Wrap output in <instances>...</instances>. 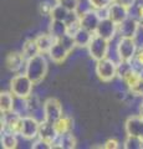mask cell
Listing matches in <instances>:
<instances>
[{"instance_id":"32","label":"cell","mask_w":143,"mask_h":149,"mask_svg":"<svg viewBox=\"0 0 143 149\" xmlns=\"http://www.w3.org/2000/svg\"><path fill=\"white\" fill-rule=\"evenodd\" d=\"M118 144L119 143H118L117 139H108V141L103 144V148L105 149H117Z\"/></svg>"},{"instance_id":"20","label":"cell","mask_w":143,"mask_h":149,"mask_svg":"<svg viewBox=\"0 0 143 149\" xmlns=\"http://www.w3.org/2000/svg\"><path fill=\"white\" fill-rule=\"evenodd\" d=\"M49 32L55 37V40H59L60 37H62L63 35L67 34L66 22L61 21V20H55V19H51V22H50V26H49Z\"/></svg>"},{"instance_id":"24","label":"cell","mask_w":143,"mask_h":149,"mask_svg":"<svg viewBox=\"0 0 143 149\" xmlns=\"http://www.w3.org/2000/svg\"><path fill=\"white\" fill-rule=\"evenodd\" d=\"M55 127L59 134H63L67 132H71L72 129V119L67 116H62L56 123H55Z\"/></svg>"},{"instance_id":"17","label":"cell","mask_w":143,"mask_h":149,"mask_svg":"<svg viewBox=\"0 0 143 149\" xmlns=\"http://www.w3.org/2000/svg\"><path fill=\"white\" fill-rule=\"evenodd\" d=\"M35 41H36V44H38V47L40 50V52L44 54V55H47L56 40H55V37L49 32V34L38 35L35 37Z\"/></svg>"},{"instance_id":"2","label":"cell","mask_w":143,"mask_h":149,"mask_svg":"<svg viewBox=\"0 0 143 149\" xmlns=\"http://www.w3.org/2000/svg\"><path fill=\"white\" fill-rule=\"evenodd\" d=\"M34 82L26 76V73H16L10 81V92L19 98H29L33 95Z\"/></svg>"},{"instance_id":"15","label":"cell","mask_w":143,"mask_h":149,"mask_svg":"<svg viewBox=\"0 0 143 149\" xmlns=\"http://www.w3.org/2000/svg\"><path fill=\"white\" fill-rule=\"evenodd\" d=\"M49 57L52 62L55 63H62L67 58V56L70 55V51H68L65 46H63L60 41H55L54 46L51 47V50L49 51Z\"/></svg>"},{"instance_id":"7","label":"cell","mask_w":143,"mask_h":149,"mask_svg":"<svg viewBox=\"0 0 143 149\" xmlns=\"http://www.w3.org/2000/svg\"><path fill=\"white\" fill-rule=\"evenodd\" d=\"M62 116H63L62 106L59 100L51 97V98H47L44 102V119L56 123Z\"/></svg>"},{"instance_id":"35","label":"cell","mask_w":143,"mask_h":149,"mask_svg":"<svg viewBox=\"0 0 143 149\" xmlns=\"http://www.w3.org/2000/svg\"><path fill=\"white\" fill-rule=\"evenodd\" d=\"M137 17L141 22L143 21V4H140L137 6Z\"/></svg>"},{"instance_id":"23","label":"cell","mask_w":143,"mask_h":149,"mask_svg":"<svg viewBox=\"0 0 143 149\" xmlns=\"http://www.w3.org/2000/svg\"><path fill=\"white\" fill-rule=\"evenodd\" d=\"M70 14H71V10H68V9H66L65 6H62V5H60V4L55 3L54 9H52L51 15L50 16H51V19H55V20H61V21L66 22L68 16H70Z\"/></svg>"},{"instance_id":"30","label":"cell","mask_w":143,"mask_h":149,"mask_svg":"<svg viewBox=\"0 0 143 149\" xmlns=\"http://www.w3.org/2000/svg\"><path fill=\"white\" fill-rule=\"evenodd\" d=\"M33 147L34 149H52L51 147V144H50L49 142H46L44 141V139H41V138H38L36 141L33 143Z\"/></svg>"},{"instance_id":"6","label":"cell","mask_w":143,"mask_h":149,"mask_svg":"<svg viewBox=\"0 0 143 149\" xmlns=\"http://www.w3.org/2000/svg\"><path fill=\"white\" fill-rule=\"evenodd\" d=\"M96 74L102 82H111L117 77V63L108 57L96 62Z\"/></svg>"},{"instance_id":"26","label":"cell","mask_w":143,"mask_h":149,"mask_svg":"<svg viewBox=\"0 0 143 149\" xmlns=\"http://www.w3.org/2000/svg\"><path fill=\"white\" fill-rule=\"evenodd\" d=\"M133 70H136L137 72H140L143 74V44L141 46H138L137 54L135 56V58L131 61Z\"/></svg>"},{"instance_id":"36","label":"cell","mask_w":143,"mask_h":149,"mask_svg":"<svg viewBox=\"0 0 143 149\" xmlns=\"http://www.w3.org/2000/svg\"><path fill=\"white\" fill-rule=\"evenodd\" d=\"M140 114L143 117V100H142V102H141V106H140Z\"/></svg>"},{"instance_id":"11","label":"cell","mask_w":143,"mask_h":149,"mask_svg":"<svg viewBox=\"0 0 143 149\" xmlns=\"http://www.w3.org/2000/svg\"><path fill=\"white\" fill-rule=\"evenodd\" d=\"M124 130L128 136H137L143 139V117L141 114L128 117L124 122Z\"/></svg>"},{"instance_id":"34","label":"cell","mask_w":143,"mask_h":149,"mask_svg":"<svg viewBox=\"0 0 143 149\" xmlns=\"http://www.w3.org/2000/svg\"><path fill=\"white\" fill-rule=\"evenodd\" d=\"M131 93L132 95H136V96H141L143 98V78H142V81L140 82V85H138Z\"/></svg>"},{"instance_id":"25","label":"cell","mask_w":143,"mask_h":149,"mask_svg":"<svg viewBox=\"0 0 143 149\" xmlns=\"http://www.w3.org/2000/svg\"><path fill=\"white\" fill-rule=\"evenodd\" d=\"M123 148L126 149H143V139L137 136H128L123 142Z\"/></svg>"},{"instance_id":"8","label":"cell","mask_w":143,"mask_h":149,"mask_svg":"<svg viewBox=\"0 0 143 149\" xmlns=\"http://www.w3.org/2000/svg\"><path fill=\"white\" fill-rule=\"evenodd\" d=\"M100 21H101V16L96 9L90 8V9H87V10H85L84 13L80 14L81 27L93 32V34L96 32V30H97Z\"/></svg>"},{"instance_id":"31","label":"cell","mask_w":143,"mask_h":149,"mask_svg":"<svg viewBox=\"0 0 143 149\" xmlns=\"http://www.w3.org/2000/svg\"><path fill=\"white\" fill-rule=\"evenodd\" d=\"M52 9H54V5H51V4L47 3V1H44V3L40 4V13L43 14L44 16H50L51 15Z\"/></svg>"},{"instance_id":"27","label":"cell","mask_w":143,"mask_h":149,"mask_svg":"<svg viewBox=\"0 0 143 149\" xmlns=\"http://www.w3.org/2000/svg\"><path fill=\"white\" fill-rule=\"evenodd\" d=\"M112 3H113V0H89L90 8L96 9V10H103V9H107Z\"/></svg>"},{"instance_id":"1","label":"cell","mask_w":143,"mask_h":149,"mask_svg":"<svg viewBox=\"0 0 143 149\" xmlns=\"http://www.w3.org/2000/svg\"><path fill=\"white\" fill-rule=\"evenodd\" d=\"M47 61H46L44 54H39L26 60L25 65V73L26 76L34 82V85H38L45 78L47 73Z\"/></svg>"},{"instance_id":"14","label":"cell","mask_w":143,"mask_h":149,"mask_svg":"<svg viewBox=\"0 0 143 149\" xmlns=\"http://www.w3.org/2000/svg\"><path fill=\"white\" fill-rule=\"evenodd\" d=\"M5 63H6V67L9 71L19 73L21 71V68L25 67L26 58L24 57L22 52H11L6 56Z\"/></svg>"},{"instance_id":"18","label":"cell","mask_w":143,"mask_h":149,"mask_svg":"<svg viewBox=\"0 0 143 149\" xmlns=\"http://www.w3.org/2000/svg\"><path fill=\"white\" fill-rule=\"evenodd\" d=\"M93 35H95L93 32L86 30L84 27H80V29L73 34V39H75L76 46L77 47H87V46L90 45Z\"/></svg>"},{"instance_id":"21","label":"cell","mask_w":143,"mask_h":149,"mask_svg":"<svg viewBox=\"0 0 143 149\" xmlns=\"http://www.w3.org/2000/svg\"><path fill=\"white\" fill-rule=\"evenodd\" d=\"M17 134L8 129L1 130V146L5 149H14L17 146Z\"/></svg>"},{"instance_id":"5","label":"cell","mask_w":143,"mask_h":149,"mask_svg":"<svg viewBox=\"0 0 143 149\" xmlns=\"http://www.w3.org/2000/svg\"><path fill=\"white\" fill-rule=\"evenodd\" d=\"M40 122L34 116H24L21 117L20 128H19V136H21L24 139L27 141H34L39 137V128Z\"/></svg>"},{"instance_id":"12","label":"cell","mask_w":143,"mask_h":149,"mask_svg":"<svg viewBox=\"0 0 143 149\" xmlns=\"http://www.w3.org/2000/svg\"><path fill=\"white\" fill-rule=\"evenodd\" d=\"M128 16H130V9L121 5V4L112 3L107 8V17H110L117 25H119L122 21H124Z\"/></svg>"},{"instance_id":"10","label":"cell","mask_w":143,"mask_h":149,"mask_svg":"<svg viewBox=\"0 0 143 149\" xmlns=\"http://www.w3.org/2000/svg\"><path fill=\"white\" fill-rule=\"evenodd\" d=\"M117 32H118V25L116 22L112 21L110 17H102L95 34H97L100 36L105 37V39H107L108 41H111L116 36Z\"/></svg>"},{"instance_id":"9","label":"cell","mask_w":143,"mask_h":149,"mask_svg":"<svg viewBox=\"0 0 143 149\" xmlns=\"http://www.w3.org/2000/svg\"><path fill=\"white\" fill-rule=\"evenodd\" d=\"M140 27L141 21L138 20V17L130 15L126 20L118 25V35L121 37H135L136 39Z\"/></svg>"},{"instance_id":"4","label":"cell","mask_w":143,"mask_h":149,"mask_svg":"<svg viewBox=\"0 0 143 149\" xmlns=\"http://www.w3.org/2000/svg\"><path fill=\"white\" fill-rule=\"evenodd\" d=\"M137 49L135 37H119L116 47L118 61H132L137 54Z\"/></svg>"},{"instance_id":"28","label":"cell","mask_w":143,"mask_h":149,"mask_svg":"<svg viewBox=\"0 0 143 149\" xmlns=\"http://www.w3.org/2000/svg\"><path fill=\"white\" fill-rule=\"evenodd\" d=\"M57 41H60V42H61L63 46H65V47L70 51L73 50L76 47V42H75V39H73V36L72 35H70V34H66V35H63L62 37H60V39L57 40Z\"/></svg>"},{"instance_id":"19","label":"cell","mask_w":143,"mask_h":149,"mask_svg":"<svg viewBox=\"0 0 143 149\" xmlns=\"http://www.w3.org/2000/svg\"><path fill=\"white\" fill-rule=\"evenodd\" d=\"M15 104V96L11 92L0 93V111L1 113H11Z\"/></svg>"},{"instance_id":"22","label":"cell","mask_w":143,"mask_h":149,"mask_svg":"<svg viewBox=\"0 0 143 149\" xmlns=\"http://www.w3.org/2000/svg\"><path fill=\"white\" fill-rule=\"evenodd\" d=\"M21 52H22V55H24V57L26 60H29L31 57H34V56L41 54L39 47H38V44H36L35 39L26 40L24 42V45H22V51H21Z\"/></svg>"},{"instance_id":"37","label":"cell","mask_w":143,"mask_h":149,"mask_svg":"<svg viewBox=\"0 0 143 149\" xmlns=\"http://www.w3.org/2000/svg\"><path fill=\"white\" fill-rule=\"evenodd\" d=\"M141 27H142V30H143V21L141 22Z\"/></svg>"},{"instance_id":"16","label":"cell","mask_w":143,"mask_h":149,"mask_svg":"<svg viewBox=\"0 0 143 149\" xmlns=\"http://www.w3.org/2000/svg\"><path fill=\"white\" fill-rule=\"evenodd\" d=\"M51 146L52 148H60V149H73L76 147V138L73 137V134L71 132L59 134L56 141Z\"/></svg>"},{"instance_id":"3","label":"cell","mask_w":143,"mask_h":149,"mask_svg":"<svg viewBox=\"0 0 143 149\" xmlns=\"http://www.w3.org/2000/svg\"><path fill=\"white\" fill-rule=\"evenodd\" d=\"M108 49H110V41L107 39H105V37L97 35V34L93 35L90 45L87 46L90 57L96 62L107 57Z\"/></svg>"},{"instance_id":"13","label":"cell","mask_w":143,"mask_h":149,"mask_svg":"<svg viewBox=\"0 0 143 149\" xmlns=\"http://www.w3.org/2000/svg\"><path fill=\"white\" fill-rule=\"evenodd\" d=\"M57 137H59V133L56 130V127H55V123L49 122V120H46V119L41 120L38 138H41V139H44V141L49 142L50 144H52L55 141H56Z\"/></svg>"},{"instance_id":"29","label":"cell","mask_w":143,"mask_h":149,"mask_svg":"<svg viewBox=\"0 0 143 149\" xmlns=\"http://www.w3.org/2000/svg\"><path fill=\"white\" fill-rule=\"evenodd\" d=\"M55 3L65 6L71 11H76L80 6V0H55Z\"/></svg>"},{"instance_id":"33","label":"cell","mask_w":143,"mask_h":149,"mask_svg":"<svg viewBox=\"0 0 143 149\" xmlns=\"http://www.w3.org/2000/svg\"><path fill=\"white\" fill-rule=\"evenodd\" d=\"M113 3H117V4H121V5L126 6L128 9H131L136 5V0H113Z\"/></svg>"}]
</instances>
